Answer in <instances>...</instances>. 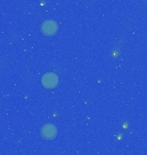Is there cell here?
<instances>
[{"mask_svg":"<svg viewBox=\"0 0 147 155\" xmlns=\"http://www.w3.org/2000/svg\"><path fill=\"white\" fill-rule=\"evenodd\" d=\"M41 84L45 88H54L59 84V77L54 72H46L41 78Z\"/></svg>","mask_w":147,"mask_h":155,"instance_id":"6da1fadb","label":"cell"},{"mask_svg":"<svg viewBox=\"0 0 147 155\" xmlns=\"http://www.w3.org/2000/svg\"><path fill=\"white\" fill-rule=\"evenodd\" d=\"M57 133H58L57 127H55L54 124H51V123L45 124L43 127H41V136L46 140H52V139L55 138V136L57 135Z\"/></svg>","mask_w":147,"mask_h":155,"instance_id":"3957f363","label":"cell"},{"mask_svg":"<svg viewBox=\"0 0 147 155\" xmlns=\"http://www.w3.org/2000/svg\"><path fill=\"white\" fill-rule=\"evenodd\" d=\"M41 29L44 35H46L47 36H51V35H54L57 33V31L59 29V26H58L57 22L54 20H46L42 22V24L41 26Z\"/></svg>","mask_w":147,"mask_h":155,"instance_id":"7a4b0ae2","label":"cell"}]
</instances>
